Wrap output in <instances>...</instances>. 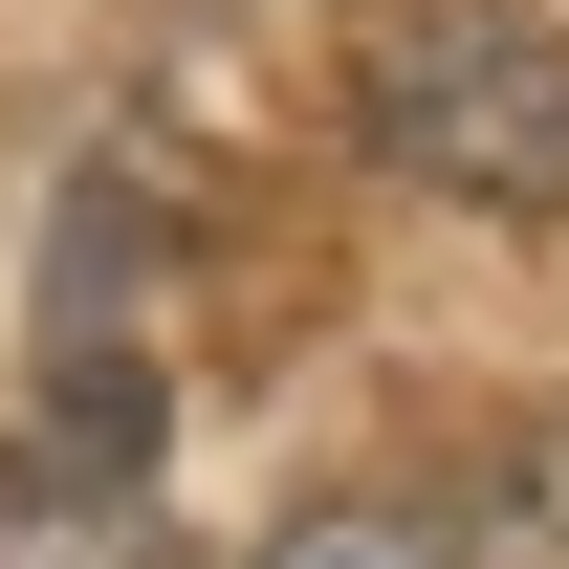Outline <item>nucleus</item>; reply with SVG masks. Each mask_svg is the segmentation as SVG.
I'll list each match as a JSON object with an SVG mask.
<instances>
[{
    "label": "nucleus",
    "instance_id": "obj_3",
    "mask_svg": "<svg viewBox=\"0 0 569 569\" xmlns=\"http://www.w3.org/2000/svg\"><path fill=\"white\" fill-rule=\"evenodd\" d=\"M263 569H460V526H417V503H307Z\"/></svg>",
    "mask_w": 569,
    "mask_h": 569
},
{
    "label": "nucleus",
    "instance_id": "obj_1",
    "mask_svg": "<svg viewBox=\"0 0 569 569\" xmlns=\"http://www.w3.org/2000/svg\"><path fill=\"white\" fill-rule=\"evenodd\" d=\"M351 153L417 198L548 219L569 198V22L548 0H372L351 22Z\"/></svg>",
    "mask_w": 569,
    "mask_h": 569
},
{
    "label": "nucleus",
    "instance_id": "obj_2",
    "mask_svg": "<svg viewBox=\"0 0 569 569\" xmlns=\"http://www.w3.org/2000/svg\"><path fill=\"white\" fill-rule=\"evenodd\" d=\"M0 569H176V526H153V372L132 351H67L44 438H0Z\"/></svg>",
    "mask_w": 569,
    "mask_h": 569
}]
</instances>
